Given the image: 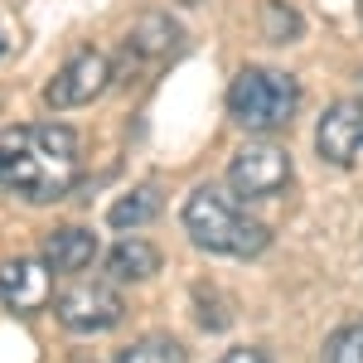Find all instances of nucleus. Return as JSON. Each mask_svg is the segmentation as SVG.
<instances>
[{"mask_svg":"<svg viewBox=\"0 0 363 363\" xmlns=\"http://www.w3.org/2000/svg\"><path fill=\"white\" fill-rule=\"evenodd\" d=\"M92 257H97V238L87 228H54L49 242H44V262H49L54 277L83 272V267H92Z\"/></svg>","mask_w":363,"mask_h":363,"instance_id":"obj_10","label":"nucleus"},{"mask_svg":"<svg viewBox=\"0 0 363 363\" xmlns=\"http://www.w3.org/2000/svg\"><path fill=\"white\" fill-rule=\"evenodd\" d=\"M116 363H189V349L169 335H145L136 344H126Z\"/></svg>","mask_w":363,"mask_h":363,"instance_id":"obj_13","label":"nucleus"},{"mask_svg":"<svg viewBox=\"0 0 363 363\" xmlns=\"http://www.w3.org/2000/svg\"><path fill=\"white\" fill-rule=\"evenodd\" d=\"M155 213H160V189H155V184H140V189L121 194L112 208H107V223L121 228V233H136V228H145Z\"/></svg>","mask_w":363,"mask_h":363,"instance_id":"obj_12","label":"nucleus"},{"mask_svg":"<svg viewBox=\"0 0 363 363\" xmlns=\"http://www.w3.org/2000/svg\"><path fill=\"white\" fill-rule=\"evenodd\" d=\"M218 363H272V359H267L262 349H228Z\"/></svg>","mask_w":363,"mask_h":363,"instance_id":"obj_16","label":"nucleus"},{"mask_svg":"<svg viewBox=\"0 0 363 363\" xmlns=\"http://www.w3.org/2000/svg\"><path fill=\"white\" fill-rule=\"evenodd\" d=\"M228 184H233L238 199H277L291 184V155L272 140L242 145L228 165Z\"/></svg>","mask_w":363,"mask_h":363,"instance_id":"obj_4","label":"nucleus"},{"mask_svg":"<svg viewBox=\"0 0 363 363\" xmlns=\"http://www.w3.org/2000/svg\"><path fill=\"white\" fill-rule=\"evenodd\" d=\"M301 107V83L277 68H242L228 87V112L242 131H281Z\"/></svg>","mask_w":363,"mask_h":363,"instance_id":"obj_3","label":"nucleus"},{"mask_svg":"<svg viewBox=\"0 0 363 363\" xmlns=\"http://www.w3.org/2000/svg\"><path fill=\"white\" fill-rule=\"evenodd\" d=\"M315 150L325 165H354L363 155V102H335L315 126Z\"/></svg>","mask_w":363,"mask_h":363,"instance_id":"obj_7","label":"nucleus"},{"mask_svg":"<svg viewBox=\"0 0 363 363\" xmlns=\"http://www.w3.org/2000/svg\"><path fill=\"white\" fill-rule=\"evenodd\" d=\"M54 315H58V325L73 330V335H102V330L121 325L126 306H121L116 286H107V281H78V286H68L58 296Z\"/></svg>","mask_w":363,"mask_h":363,"instance_id":"obj_5","label":"nucleus"},{"mask_svg":"<svg viewBox=\"0 0 363 363\" xmlns=\"http://www.w3.org/2000/svg\"><path fill=\"white\" fill-rule=\"evenodd\" d=\"M184 233L194 238V247L223 252V257H257V252H267V242H272L267 223L247 218L213 184H199L194 194L184 199Z\"/></svg>","mask_w":363,"mask_h":363,"instance_id":"obj_2","label":"nucleus"},{"mask_svg":"<svg viewBox=\"0 0 363 363\" xmlns=\"http://www.w3.org/2000/svg\"><path fill=\"white\" fill-rule=\"evenodd\" d=\"M301 15L286 5V0H262V34L272 39V44H296L301 39Z\"/></svg>","mask_w":363,"mask_h":363,"instance_id":"obj_14","label":"nucleus"},{"mask_svg":"<svg viewBox=\"0 0 363 363\" xmlns=\"http://www.w3.org/2000/svg\"><path fill=\"white\" fill-rule=\"evenodd\" d=\"M107 83H112V63H107V54L83 49V54H73L54 73V83L44 87V102H49L54 112H73V107H87L92 97H102Z\"/></svg>","mask_w":363,"mask_h":363,"instance_id":"obj_6","label":"nucleus"},{"mask_svg":"<svg viewBox=\"0 0 363 363\" xmlns=\"http://www.w3.org/2000/svg\"><path fill=\"white\" fill-rule=\"evenodd\" d=\"M0 301L20 315H39L54 301V272L44 257H15L0 267Z\"/></svg>","mask_w":363,"mask_h":363,"instance_id":"obj_8","label":"nucleus"},{"mask_svg":"<svg viewBox=\"0 0 363 363\" xmlns=\"http://www.w3.org/2000/svg\"><path fill=\"white\" fill-rule=\"evenodd\" d=\"M0 54H5V39H0Z\"/></svg>","mask_w":363,"mask_h":363,"instance_id":"obj_17","label":"nucleus"},{"mask_svg":"<svg viewBox=\"0 0 363 363\" xmlns=\"http://www.w3.org/2000/svg\"><path fill=\"white\" fill-rule=\"evenodd\" d=\"M160 272V252L150 247L145 238H121L107 252V277L112 281H150Z\"/></svg>","mask_w":363,"mask_h":363,"instance_id":"obj_11","label":"nucleus"},{"mask_svg":"<svg viewBox=\"0 0 363 363\" xmlns=\"http://www.w3.org/2000/svg\"><path fill=\"white\" fill-rule=\"evenodd\" d=\"M184 44V29L174 25L169 15H145L131 34H126V63H140V68H155L165 58L179 54Z\"/></svg>","mask_w":363,"mask_h":363,"instance_id":"obj_9","label":"nucleus"},{"mask_svg":"<svg viewBox=\"0 0 363 363\" xmlns=\"http://www.w3.org/2000/svg\"><path fill=\"white\" fill-rule=\"evenodd\" d=\"M320 363H363V325H339L335 335L325 339Z\"/></svg>","mask_w":363,"mask_h":363,"instance_id":"obj_15","label":"nucleus"},{"mask_svg":"<svg viewBox=\"0 0 363 363\" xmlns=\"http://www.w3.org/2000/svg\"><path fill=\"white\" fill-rule=\"evenodd\" d=\"M78 179V136L68 126H15L0 136V189L54 203Z\"/></svg>","mask_w":363,"mask_h":363,"instance_id":"obj_1","label":"nucleus"}]
</instances>
